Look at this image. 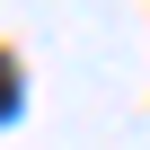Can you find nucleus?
<instances>
[{
	"label": "nucleus",
	"instance_id": "1",
	"mask_svg": "<svg viewBox=\"0 0 150 150\" xmlns=\"http://www.w3.org/2000/svg\"><path fill=\"white\" fill-rule=\"evenodd\" d=\"M9 115H18V71L0 62V124H9Z\"/></svg>",
	"mask_w": 150,
	"mask_h": 150
}]
</instances>
